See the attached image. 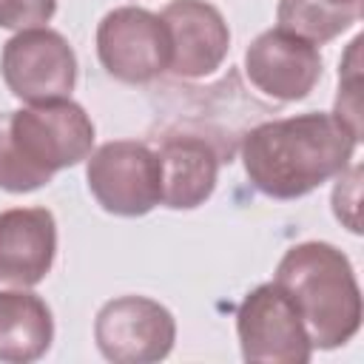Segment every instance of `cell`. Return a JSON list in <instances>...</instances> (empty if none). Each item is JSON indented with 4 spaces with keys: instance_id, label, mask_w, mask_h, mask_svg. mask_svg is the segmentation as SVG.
Segmentation results:
<instances>
[{
    "instance_id": "5bb4252c",
    "label": "cell",
    "mask_w": 364,
    "mask_h": 364,
    "mask_svg": "<svg viewBox=\"0 0 364 364\" xmlns=\"http://www.w3.org/2000/svg\"><path fill=\"white\" fill-rule=\"evenodd\" d=\"M361 6L350 0H279L276 28H284L313 46L330 43L353 23H358Z\"/></svg>"
},
{
    "instance_id": "9a60e30c",
    "label": "cell",
    "mask_w": 364,
    "mask_h": 364,
    "mask_svg": "<svg viewBox=\"0 0 364 364\" xmlns=\"http://www.w3.org/2000/svg\"><path fill=\"white\" fill-rule=\"evenodd\" d=\"M57 11V0H0V28H37Z\"/></svg>"
},
{
    "instance_id": "277c9868",
    "label": "cell",
    "mask_w": 364,
    "mask_h": 364,
    "mask_svg": "<svg viewBox=\"0 0 364 364\" xmlns=\"http://www.w3.org/2000/svg\"><path fill=\"white\" fill-rule=\"evenodd\" d=\"M85 179L100 208L117 216H145L162 202L156 148L136 139H114L88 154Z\"/></svg>"
},
{
    "instance_id": "8992f818",
    "label": "cell",
    "mask_w": 364,
    "mask_h": 364,
    "mask_svg": "<svg viewBox=\"0 0 364 364\" xmlns=\"http://www.w3.org/2000/svg\"><path fill=\"white\" fill-rule=\"evenodd\" d=\"M0 74L23 102L65 100L77 82V57L60 31L23 28L3 46Z\"/></svg>"
},
{
    "instance_id": "7a4b0ae2",
    "label": "cell",
    "mask_w": 364,
    "mask_h": 364,
    "mask_svg": "<svg viewBox=\"0 0 364 364\" xmlns=\"http://www.w3.org/2000/svg\"><path fill=\"white\" fill-rule=\"evenodd\" d=\"M94 122L74 100L28 102L0 114V188L28 193L63 168L88 159Z\"/></svg>"
},
{
    "instance_id": "2e32d148",
    "label": "cell",
    "mask_w": 364,
    "mask_h": 364,
    "mask_svg": "<svg viewBox=\"0 0 364 364\" xmlns=\"http://www.w3.org/2000/svg\"><path fill=\"white\" fill-rule=\"evenodd\" d=\"M350 3H358V6H361V3H364V0H350Z\"/></svg>"
},
{
    "instance_id": "ba28073f",
    "label": "cell",
    "mask_w": 364,
    "mask_h": 364,
    "mask_svg": "<svg viewBox=\"0 0 364 364\" xmlns=\"http://www.w3.org/2000/svg\"><path fill=\"white\" fill-rule=\"evenodd\" d=\"M94 338L114 364H154L171 353L176 321L168 307L148 296H119L100 307Z\"/></svg>"
},
{
    "instance_id": "6da1fadb",
    "label": "cell",
    "mask_w": 364,
    "mask_h": 364,
    "mask_svg": "<svg viewBox=\"0 0 364 364\" xmlns=\"http://www.w3.org/2000/svg\"><path fill=\"white\" fill-rule=\"evenodd\" d=\"M358 139L336 114L270 119L242 136V165L264 196L299 199L347 171Z\"/></svg>"
},
{
    "instance_id": "5b68a950",
    "label": "cell",
    "mask_w": 364,
    "mask_h": 364,
    "mask_svg": "<svg viewBox=\"0 0 364 364\" xmlns=\"http://www.w3.org/2000/svg\"><path fill=\"white\" fill-rule=\"evenodd\" d=\"M236 333L245 361L259 364H304L313 344L307 327L282 284L253 287L236 310Z\"/></svg>"
},
{
    "instance_id": "8fae6325",
    "label": "cell",
    "mask_w": 364,
    "mask_h": 364,
    "mask_svg": "<svg viewBox=\"0 0 364 364\" xmlns=\"http://www.w3.org/2000/svg\"><path fill=\"white\" fill-rule=\"evenodd\" d=\"M57 256V222L46 208L0 210V282L31 287L43 282Z\"/></svg>"
},
{
    "instance_id": "9c48e42d",
    "label": "cell",
    "mask_w": 364,
    "mask_h": 364,
    "mask_svg": "<svg viewBox=\"0 0 364 364\" xmlns=\"http://www.w3.org/2000/svg\"><path fill=\"white\" fill-rule=\"evenodd\" d=\"M245 74L264 97L296 102L316 88L321 77V54L313 43L284 28H267L247 46Z\"/></svg>"
},
{
    "instance_id": "7c38bea8",
    "label": "cell",
    "mask_w": 364,
    "mask_h": 364,
    "mask_svg": "<svg viewBox=\"0 0 364 364\" xmlns=\"http://www.w3.org/2000/svg\"><path fill=\"white\" fill-rule=\"evenodd\" d=\"M156 156L162 171V205L191 210L213 193L225 151L199 134H173L159 142Z\"/></svg>"
},
{
    "instance_id": "4fadbf2b",
    "label": "cell",
    "mask_w": 364,
    "mask_h": 364,
    "mask_svg": "<svg viewBox=\"0 0 364 364\" xmlns=\"http://www.w3.org/2000/svg\"><path fill=\"white\" fill-rule=\"evenodd\" d=\"M54 338L48 304L31 290H0V361L28 364L46 355Z\"/></svg>"
},
{
    "instance_id": "52a82bcc",
    "label": "cell",
    "mask_w": 364,
    "mask_h": 364,
    "mask_svg": "<svg viewBox=\"0 0 364 364\" xmlns=\"http://www.w3.org/2000/svg\"><path fill=\"white\" fill-rule=\"evenodd\" d=\"M97 57L122 82L139 85L156 80L171 63V40L162 17L136 6L108 11L97 26Z\"/></svg>"
},
{
    "instance_id": "30bf717a",
    "label": "cell",
    "mask_w": 364,
    "mask_h": 364,
    "mask_svg": "<svg viewBox=\"0 0 364 364\" xmlns=\"http://www.w3.org/2000/svg\"><path fill=\"white\" fill-rule=\"evenodd\" d=\"M162 23L171 40L168 71L176 77H208L213 74L230 48V28L222 11L205 0H173L162 9Z\"/></svg>"
},
{
    "instance_id": "3957f363",
    "label": "cell",
    "mask_w": 364,
    "mask_h": 364,
    "mask_svg": "<svg viewBox=\"0 0 364 364\" xmlns=\"http://www.w3.org/2000/svg\"><path fill=\"white\" fill-rule=\"evenodd\" d=\"M276 284L293 299L310 344L333 350L347 344L361 327V290L350 259L330 242L293 245L279 267Z\"/></svg>"
}]
</instances>
